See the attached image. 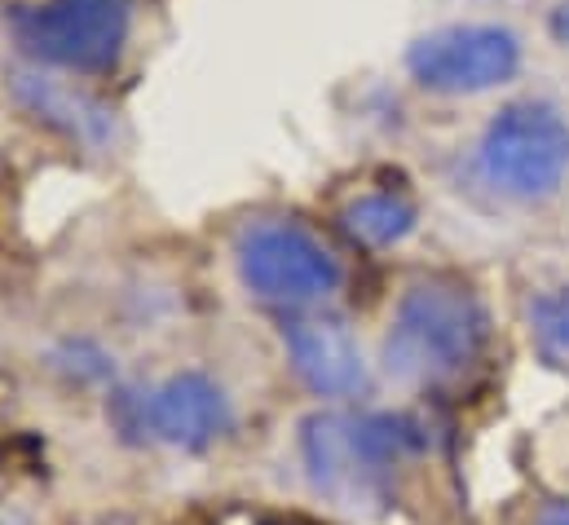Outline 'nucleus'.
I'll list each match as a JSON object with an SVG mask.
<instances>
[{
	"label": "nucleus",
	"instance_id": "4",
	"mask_svg": "<svg viewBox=\"0 0 569 525\" xmlns=\"http://www.w3.org/2000/svg\"><path fill=\"white\" fill-rule=\"evenodd\" d=\"M477 168L503 199H552L569 177V120L539 98L508 102L481 132Z\"/></svg>",
	"mask_w": 569,
	"mask_h": 525
},
{
	"label": "nucleus",
	"instance_id": "13",
	"mask_svg": "<svg viewBox=\"0 0 569 525\" xmlns=\"http://www.w3.org/2000/svg\"><path fill=\"white\" fill-rule=\"evenodd\" d=\"M535 525H569V508H548Z\"/></svg>",
	"mask_w": 569,
	"mask_h": 525
},
{
	"label": "nucleus",
	"instance_id": "9",
	"mask_svg": "<svg viewBox=\"0 0 569 525\" xmlns=\"http://www.w3.org/2000/svg\"><path fill=\"white\" fill-rule=\"evenodd\" d=\"M9 93L18 98V107L27 116H36L40 125H49L71 141H80L84 150H107L116 141L111 107L71 80H58L40 67H18V71H9Z\"/></svg>",
	"mask_w": 569,
	"mask_h": 525
},
{
	"label": "nucleus",
	"instance_id": "12",
	"mask_svg": "<svg viewBox=\"0 0 569 525\" xmlns=\"http://www.w3.org/2000/svg\"><path fill=\"white\" fill-rule=\"evenodd\" d=\"M552 31H557V40H561V44H569V0L557 4V13H552Z\"/></svg>",
	"mask_w": 569,
	"mask_h": 525
},
{
	"label": "nucleus",
	"instance_id": "11",
	"mask_svg": "<svg viewBox=\"0 0 569 525\" xmlns=\"http://www.w3.org/2000/svg\"><path fill=\"white\" fill-rule=\"evenodd\" d=\"M526 323H530V340H535L539 358L569 376V283L539 291L526 305Z\"/></svg>",
	"mask_w": 569,
	"mask_h": 525
},
{
	"label": "nucleus",
	"instance_id": "3",
	"mask_svg": "<svg viewBox=\"0 0 569 525\" xmlns=\"http://www.w3.org/2000/svg\"><path fill=\"white\" fill-rule=\"evenodd\" d=\"M133 18L138 0H36L9 13V31L36 67L102 76L120 62Z\"/></svg>",
	"mask_w": 569,
	"mask_h": 525
},
{
	"label": "nucleus",
	"instance_id": "10",
	"mask_svg": "<svg viewBox=\"0 0 569 525\" xmlns=\"http://www.w3.org/2000/svg\"><path fill=\"white\" fill-rule=\"evenodd\" d=\"M340 226L349 230V239H358L362 248H393L416 230V204L407 195L393 190H376L353 199L340 212Z\"/></svg>",
	"mask_w": 569,
	"mask_h": 525
},
{
	"label": "nucleus",
	"instance_id": "7",
	"mask_svg": "<svg viewBox=\"0 0 569 525\" xmlns=\"http://www.w3.org/2000/svg\"><path fill=\"white\" fill-rule=\"evenodd\" d=\"M111 419L129 437H150L172 450H208L230 428V397L203 372H177L154 389L120 394Z\"/></svg>",
	"mask_w": 569,
	"mask_h": 525
},
{
	"label": "nucleus",
	"instance_id": "1",
	"mask_svg": "<svg viewBox=\"0 0 569 525\" xmlns=\"http://www.w3.org/2000/svg\"><path fill=\"white\" fill-rule=\"evenodd\" d=\"M486 345L490 314L481 296L450 274H428L402 291L389 318L385 372L407 389H446L486 358Z\"/></svg>",
	"mask_w": 569,
	"mask_h": 525
},
{
	"label": "nucleus",
	"instance_id": "6",
	"mask_svg": "<svg viewBox=\"0 0 569 525\" xmlns=\"http://www.w3.org/2000/svg\"><path fill=\"white\" fill-rule=\"evenodd\" d=\"M407 71L428 93L468 98L508 85L521 71V40L495 22H455L407 49Z\"/></svg>",
	"mask_w": 569,
	"mask_h": 525
},
{
	"label": "nucleus",
	"instance_id": "2",
	"mask_svg": "<svg viewBox=\"0 0 569 525\" xmlns=\"http://www.w3.org/2000/svg\"><path fill=\"white\" fill-rule=\"evenodd\" d=\"M407 419L318 410L300 424V459L309 486L345 513H371L389 499L398 459L411 450Z\"/></svg>",
	"mask_w": 569,
	"mask_h": 525
},
{
	"label": "nucleus",
	"instance_id": "8",
	"mask_svg": "<svg viewBox=\"0 0 569 525\" xmlns=\"http://www.w3.org/2000/svg\"><path fill=\"white\" fill-rule=\"evenodd\" d=\"M287 363L296 380L318 397H362L371 389V367L362 358L358 336L345 318L331 314H296L283 327Z\"/></svg>",
	"mask_w": 569,
	"mask_h": 525
},
{
	"label": "nucleus",
	"instance_id": "5",
	"mask_svg": "<svg viewBox=\"0 0 569 525\" xmlns=\"http://www.w3.org/2000/svg\"><path fill=\"white\" fill-rule=\"evenodd\" d=\"M239 283L279 309H313L340 291L345 269L336 252L287 217H257L234 235Z\"/></svg>",
	"mask_w": 569,
	"mask_h": 525
}]
</instances>
